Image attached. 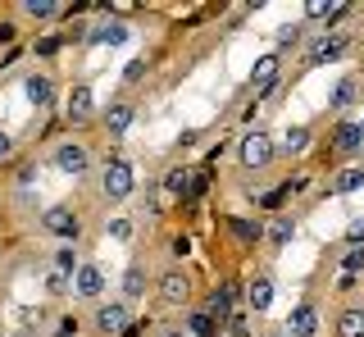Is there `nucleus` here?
<instances>
[{
    "mask_svg": "<svg viewBox=\"0 0 364 337\" xmlns=\"http://www.w3.org/2000/svg\"><path fill=\"white\" fill-rule=\"evenodd\" d=\"M246 301H250V310H255V314H264L273 306V278L255 274V278H250V287H246Z\"/></svg>",
    "mask_w": 364,
    "mask_h": 337,
    "instance_id": "12",
    "label": "nucleus"
},
{
    "mask_svg": "<svg viewBox=\"0 0 364 337\" xmlns=\"http://www.w3.org/2000/svg\"><path fill=\"white\" fill-rule=\"evenodd\" d=\"M123 291H128V296H141V291H146V274H141L136 264L123 274Z\"/></svg>",
    "mask_w": 364,
    "mask_h": 337,
    "instance_id": "25",
    "label": "nucleus"
},
{
    "mask_svg": "<svg viewBox=\"0 0 364 337\" xmlns=\"http://www.w3.org/2000/svg\"><path fill=\"white\" fill-rule=\"evenodd\" d=\"M96 328H100V333H123V328H128V306H123V301L100 306V310H96Z\"/></svg>",
    "mask_w": 364,
    "mask_h": 337,
    "instance_id": "9",
    "label": "nucleus"
},
{
    "mask_svg": "<svg viewBox=\"0 0 364 337\" xmlns=\"http://www.w3.org/2000/svg\"><path fill=\"white\" fill-rule=\"evenodd\" d=\"M91 41H96V46H123V41H128V28L123 23H100V28H91Z\"/></svg>",
    "mask_w": 364,
    "mask_h": 337,
    "instance_id": "18",
    "label": "nucleus"
},
{
    "mask_svg": "<svg viewBox=\"0 0 364 337\" xmlns=\"http://www.w3.org/2000/svg\"><path fill=\"white\" fill-rule=\"evenodd\" d=\"M41 228L55 232V237H64V242H73V237H77V215H73L68 205H46Z\"/></svg>",
    "mask_w": 364,
    "mask_h": 337,
    "instance_id": "4",
    "label": "nucleus"
},
{
    "mask_svg": "<svg viewBox=\"0 0 364 337\" xmlns=\"http://www.w3.org/2000/svg\"><path fill=\"white\" fill-rule=\"evenodd\" d=\"M305 14H310V18H323L328 5H323V0H310V5H305Z\"/></svg>",
    "mask_w": 364,
    "mask_h": 337,
    "instance_id": "36",
    "label": "nucleus"
},
{
    "mask_svg": "<svg viewBox=\"0 0 364 337\" xmlns=\"http://www.w3.org/2000/svg\"><path fill=\"white\" fill-rule=\"evenodd\" d=\"M164 337H191V333H182V328H168V333H164Z\"/></svg>",
    "mask_w": 364,
    "mask_h": 337,
    "instance_id": "38",
    "label": "nucleus"
},
{
    "mask_svg": "<svg viewBox=\"0 0 364 337\" xmlns=\"http://www.w3.org/2000/svg\"><path fill=\"white\" fill-rule=\"evenodd\" d=\"M278 82V55H259L255 69H250V87H255V100H264Z\"/></svg>",
    "mask_w": 364,
    "mask_h": 337,
    "instance_id": "5",
    "label": "nucleus"
},
{
    "mask_svg": "<svg viewBox=\"0 0 364 337\" xmlns=\"http://www.w3.org/2000/svg\"><path fill=\"white\" fill-rule=\"evenodd\" d=\"M187 291H191V283H187V274H182V269L159 274V296H164L168 306H182V301H187Z\"/></svg>",
    "mask_w": 364,
    "mask_h": 337,
    "instance_id": "8",
    "label": "nucleus"
},
{
    "mask_svg": "<svg viewBox=\"0 0 364 337\" xmlns=\"http://www.w3.org/2000/svg\"><path fill=\"white\" fill-rule=\"evenodd\" d=\"M73 291H77V296H87V301H96L100 291H105V274H100V264H77Z\"/></svg>",
    "mask_w": 364,
    "mask_h": 337,
    "instance_id": "6",
    "label": "nucleus"
},
{
    "mask_svg": "<svg viewBox=\"0 0 364 337\" xmlns=\"http://www.w3.org/2000/svg\"><path fill=\"white\" fill-rule=\"evenodd\" d=\"M273 155H278V146H273L269 132H246L242 146H237V160H242V168H269Z\"/></svg>",
    "mask_w": 364,
    "mask_h": 337,
    "instance_id": "1",
    "label": "nucleus"
},
{
    "mask_svg": "<svg viewBox=\"0 0 364 337\" xmlns=\"http://www.w3.org/2000/svg\"><path fill=\"white\" fill-rule=\"evenodd\" d=\"M333 151H341V155L364 151V132H360V123H337V128H333Z\"/></svg>",
    "mask_w": 364,
    "mask_h": 337,
    "instance_id": "11",
    "label": "nucleus"
},
{
    "mask_svg": "<svg viewBox=\"0 0 364 337\" xmlns=\"http://www.w3.org/2000/svg\"><path fill=\"white\" fill-rule=\"evenodd\" d=\"M9 155H14V137H9V132H0V160H9Z\"/></svg>",
    "mask_w": 364,
    "mask_h": 337,
    "instance_id": "35",
    "label": "nucleus"
},
{
    "mask_svg": "<svg viewBox=\"0 0 364 337\" xmlns=\"http://www.w3.org/2000/svg\"><path fill=\"white\" fill-rule=\"evenodd\" d=\"M91 87H73V96H68V119L73 123H82V119H91Z\"/></svg>",
    "mask_w": 364,
    "mask_h": 337,
    "instance_id": "17",
    "label": "nucleus"
},
{
    "mask_svg": "<svg viewBox=\"0 0 364 337\" xmlns=\"http://www.w3.org/2000/svg\"><path fill=\"white\" fill-rule=\"evenodd\" d=\"M109 237H114V242H128V237H132V219H114V223H109Z\"/></svg>",
    "mask_w": 364,
    "mask_h": 337,
    "instance_id": "28",
    "label": "nucleus"
},
{
    "mask_svg": "<svg viewBox=\"0 0 364 337\" xmlns=\"http://www.w3.org/2000/svg\"><path fill=\"white\" fill-rule=\"evenodd\" d=\"M132 187H136L132 168L123 164V160H109V164H105V173H100V192H105L109 200H128V196H132Z\"/></svg>",
    "mask_w": 364,
    "mask_h": 337,
    "instance_id": "2",
    "label": "nucleus"
},
{
    "mask_svg": "<svg viewBox=\"0 0 364 337\" xmlns=\"http://www.w3.org/2000/svg\"><path fill=\"white\" fill-rule=\"evenodd\" d=\"M346 242H350V246H364V223H350V232H346Z\"/></svg>",
    "mask_w": 364,
    "mask_h": 337,
    "instance_id": "34",
    "label": "nucleus"
},
{
    "mask_svg": "<svg viewBox=\"0 0 364 337\" xmlns=\"http://www.w3.org/2000/svg\"><path fill=\"white\" fill-rule=\"evenodd\" d=\"M141 73H146V60H132L128 69H123V77H128V82H141Z\"/></svg>",
    "mask_w": 364,
    "mask_h": 337,
    "instance_id": "33",
    "label": "nucleus"
},
{
    "mask_svg": "<svg viewBox=\"0 0 364 337\" xmlns=\"http://www.w3.org/2000/svg\"><path fill=\"white\" fill-rule=\"evenodd\" d=\"M23 92H28V100H32V105H37V109H46V105H50V100H55V82H50V77H46V73H32L28 82H23Z\"/></svg>",
    "mask_w": 364,
    "mask_h": 337,
    "instance_id": "13",
    "label": "nucleus"
},
{
    "mask_svg": "<svg viewBox=\"0 0 364 337\" xmlns=\"http://www.w3.org/2000/svg\"><path fill=\"white\" fill-rule=\"evenodd\" d=\"M55 269H60V274H68V269H73V274H77V264H73V246H60V251H55Z\"/></svg>",
    "mask_w": 364,
    "mask_h": 337,
    "instance_id": "27",
    "label": "nucleus"
},
{
    "mask_svg": "<svg viewBox=\"0 0 364 337\" xmlns=\"http://www.w3.org/2000/svg\"><path fill=\"white\" fill-rule=\"evenodd\" d=\"M355 100H360V77L346 73V77L337 82V92H333V109H350Z\"/></svg>",
    "mask_w": 364,
    "mask_h": 337,
    "instance_id": "16",
    "label": "nucleus"
},
{
    "mask_svg": "<svg viewBox=\"0 0 364 337\" xmlns=\"http://www.w3.org/2000/svg\"><path fill=\"white\" fill-rule=\"evenodd\" d=\"M23 14L37 18V23H46V18H60V5H50V0H28V5H23Z\"/></svg>",
    "mask_w": 364,
    "mask_h": 337,
    "instance_id": "21",
    "label": "nucleus"
},
{
    "mask_svg": "<svg viewBox=\"0 0 364 337\" xmlns=\"http://www.w3.org/2000/svg\"><path fill=\"white\" fill-rule=\"evenodd\" d=\"M337 337H364V306H346L337 314Z\"/></svg>",
    "mask_w": 364,
    "mask_h": 337,
    "instance_id": "14",
    "label": "nucleus"
},
{
    "mask_svg": "<svg viewBox=\"0 0 364 337\" xmlns=\"http://www.w3.org/2000/svg\"><path fill=\"white\" fill-rule=\"evenodd\" d=\"M14 337H23V333H14Z\"/></svg>",
    "mask_w": 364,
    "mask_h": 337,
    "instance_id": "42",
    "label": "nucleus"
},
{
    "mask_svg": "<svg viewBox=\"0 0 364 337\" xmlns=\"http://www.w3.org/2000/svg\"><path fill=\"white\" fill-rule=\"evenodd\" d=\"M132 119H136V109L128 105V100H114V105L105 109V128H109V132H128Z\"/></svg>",
    "mask_w": 364,
    "mask_h": 337,
    "instance_id": "15",
    "label": "nucleus"
},
{
    "mask_svg": "<svg viewBox=\"0 0 364 337\" xmlns=\"http://www.w3.org/2000/svg\"><path fill=\"white\" fill-rule=\"evenodd\" d=\"M55 50H60V37H46L41 46H37V55H55Z\"/></svg>",
    "mask_w": 364,
    "mask_h": 337,
    "instance_id": "37",
    "label": "nucleus"
},
{
    "mask_svg": "<svg viewBox=\"0 0 364 337\" xmlns=\"http://www.w3.org/2000/svg\"><path fill=\"white\" fill-rule=\"evenodd\" d=\"M264 237H269V246H287L291 237H296V228H291V219H273L269 228H264Z\"/></svg>",
    "mask_w": 364,
    "mask_h": 337,
    "instance_id": "20",
    "label": "nucleus"
},
{
    "mask_svg": "<svg viewBox=\"0 0 364 337\" xmlns=\"http://www.w3.org/2000/svg\"><path fill=\"white\" fill-rule=\"evenodd\" d=\"M228 228H232V237H242V242H255L259 237V228H255V223H246V219H232Z\"/></svg>",
    "mask_w": 364,
    "mask_h": 337,
    "instance_id": "26",
    "label": "nucleus"
},
{
    "mask_svg": "<svg viewBox=\"0 0 364 337\" xmlns=\"http://www.w3.org/2000/svg\"><path fill=\"white\" fill-rule=\"evenodd\" d=\"M305 146H310V132H305V128H287V132H282V151H287V155H301Z\"/></svg>",
    "mask_w": 364,
    "mask_h": 337,
    "instance_id": "22",
    "label": "nucleus"
},
{
    "mask_svg": "<svg viewBox=\"0 0 364 337\" xmlns=\"http://www.w3.org/2000/svg\"><path fill=\"white\" fill-rule=\"evenodd\" d=\"M168 246H173V255H178V260H187V255H191V237H182V232H178V237L168 242Z\"/></svg>",
    "mask_w": 364,
    "mask_h": 337,
    "instance_id": "30",
    "label": "nucleus"
},
{
    "mask_svg": "<svg viewBox=\"0 0 364 337\" xmlns=\"http://www.w3.org/2000/svg\"><path fill=\"white\" fill-rule=\"evenodd\" d=\"M314 333H318L314 306H296V310L287 314V337H314Z\"/></svg>",
    "mask_w": 364,
    "mask_h": 337,
    "instance_id": "10",
    "label": "nucleus"
},
{
    "mask_svg": "<svg viewBox=\"0 0 364 337\" xmlns=\"http://www.w3.org/2000/svg\"><path fill=\"white\" fill-rule=\"evenodd\" d=\"M228 337H246V314H232V319H228Z\"/></svg>",
    "mask_w": 364,
    "mask_h": 337,
    "instance_id": "32",
    "label": "nucleus"
},
{
    "mask_svg": "<svg viewBox=\"0 0 364 337\" xmlns=\"http://www.w3.org/2000/svg\"><path fill=\"white\" fill-rule=\"evenodd\" d=\"M46 287H50V291H55V296H60V291H68V274H60V269H55V274H50V278H46Z\"/></svg>",
    "mask_w": 364,
    "mask_h": 337,
    "instance_id": "29",
    "label": "nucleus"
},
{
    "mask_svg": "<svg viewBox=\"0 0 364 337\" xmlns=\"http://www.w3.org/2000/svg\"><path fill=\"white\" fill-rule=\"evenodd\" d=\"M360 269H364V246H350V251L341 255V274H350V278H355Z\"/></svg>",
    "mask_w": 364,
    "mask_h": 337,
    "instance_id": "24",
    "label": "nucleus"
},
{
    "mask_svg": "<svg viewBox=\"0 0 364 337\" xmlns=\"http://www.w3.org/2000/svg\"><path fill=\"white\" fill-rule=\"evenodd\" d=\"M187 323H191V328H187L191 337H214V319H210V314H205V310H196V314H191Z\"/></svg>",
    "mask_w": 364,
    "mask_h": 337,
    "instance_id": "23",
    "label": "nucleus"
},
{
    "mask_svg": "<svg viewBox=\"0 0 364 337\" xmlns=\"http://www.w3.org/2000/svg\"><path fill=\"white\" fill-rule=\"evenodd\" d=\"M296 41H301V28H296V23L278 32V46H296Z\"/></svg>",
    "mask_w": 364,
    "mask_h": 337,
    "instance_id": "31",
    "label": "nucleus"
},
{
    "mask_svg": "<svg viewBox=\"0 0 364 337\" xmlns=\"http://www.w3.org/2000/svg\"><path fill=\"white\" fill-rule=\"evenodd\" d=\"M360 168H364V160H360Z\"/></svg>",
    "mask_w": 364,
    "mask_h": 337,
    "instance_id": "41",
    "label": "nucleus"
},
{
    "mask_svg": "<svg viewBox=\"0 0 364 337\" xmlns=\"http://www.w3.org/2000/svg\"><path fill=\"white\" fill-rule=\"evenodd\" d=\"M346 50H350L346 37H318L314 46H310V55H305V64H333V60H341Z\"/></svg>",
    "mask_w": 364,
    "mask_h": 337,
    "instance_id": "7",
    "label": "nucleus"
},
{
    "mask_svg": "<svg viewBox=\"0 0 364 337\" xmlns=\"http://www.w3.org/2000/svg\"><path fill=\"white\" fill-rule=\"evenodd\" d=\"M355 187H364V168H360V164H355V168H341V173L333 178V192H341V196L355 192Z\"/></svg>",
    "mask_w": 364,
    "mask_h": 337,
    "instance_id": "19",
    "label": "nucleus"
},
{
    "mask_svg": "<svg viewBox=\"0 0 364 337\" xmlns=\"http://www.w3.org/2000/svg\"><path fill=\"white\" fill-rule=\"evenodd\" d=\"M55 168L68 173V178H82L87 168H91V151H87V146H77V141L55 146Z\"/></svg>",
    "mask_w": 364,
    "mask_h": 337,
    "instance_id": "3",
    "label": "nucleus"
},
{
    "mask_svg": "<svg viewBox=\"0 0 364 337\" xmlns=\"http://www.w3.org/2000/svg\"><path fill=\"white\" fill-rule=\"evenodd\" d=\"M360 132H364V123H360Z\"/></svg>",
    "mask_w": 364,
    "mask_h": 337,
    "instance_id": "40",
    "label": "nucleus"
},
{
    "mask_svg": "<svg viewBox=\"0 0 364 337\" xmlns=\"http://www.w3.org/2000/svg\"><path fill=\"white\" fill-rule=\"evenodd\" d=\"M269 337H287V333H269Z\"/></svg>",
    "mask_w": 364,
    "mask_h": 337,
    "instance_id": "39",
    "label": "nucleus"
}]
</instances>
